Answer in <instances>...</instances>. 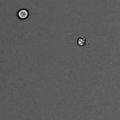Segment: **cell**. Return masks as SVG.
<instances>
[{
    "instance_id": "7a4b0ae2",
    "label": "cell",
    "mask_w": 120,
    "mask_h": 120,
    "mask_svg": "<svg viewBox=\"0 0 120 120\" xmlns=\"http://www.w3.org/2000/svg\"><path fill=\"white\" fill-rule=\"evenodd\" d=\"M86 39L84 37H79L77 40V44L79 46H83L86 44Z\"/></svg>"
},
{
    "instance_id": "6da1fadb",
    "label": "cell",
    "mask_w": 120,
    "mask_h": 120,
    "mask_svg": "<svg viewBox=\"0 0 120 120\" xmlns=\"http://www.w3.org/2000/svg\"><path fill=\"white\" fill-rule=\"evenodd\" d=\"M17 16L20 20H25L30 16V12L26 8H21L18 11Z\"/></svg>"
}]
</instances>
